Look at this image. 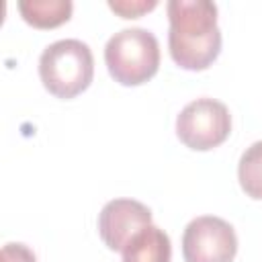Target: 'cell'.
<instances>
[{"label": "cell", "mask_w": 262, "mask_h": 262, "mask_svg": "<svg viewBox=\"0 0 262 262\" xmlns=\"http://www.w3.org/2000/svg\"><path fill=\"white\" fill-rule=\"evenodd\" d=\"M121 254L123 262H170L172 244L164 229L149 223L125 244Z\"/></svg>", "instance_id": "obj_7"}, {"label": "cell", "mask_w": 262, "mask_h": 262, "mask_svg": "<svg viewBox=\"0 0 262 262\" xmlns=\"http://www.w3.org/2000/svg\"><path fill=\"white\" fill-rule=\"evenodd\" d=\"M168 47L182 70H207L221 51V29L217 25V4L209 0L168 2Z\"/></svg>", "instance_id": "obj_1"}, {"label": "cell", "mask_w": 262, "mask_h": 262, "mask_svg": "<svg viewBox=\"0 0 262 262\" xmlns=\"http://www.w3.org/2000/svg\"><path fill=\"white\" fill-rule=\"evenodd\" d=\"M18 12L35 29H53L70 20L74 4L70 0H20Z\"/></svg>", "instance_id": "obj_8"}, {"label": "cell", "mask_w": 262, "mask_h": 262, "mask_svg": "<svg viewBox=\"0 0 262 262\" xmlns=\"http://www.w3.org/2000/svg\"><path fill=\"white\" fill-rule=\"evenodd\" d=\"M151 223V211L135 199H113L98 215V233L106 248L121 252L125 244Z\"/></svg>", "instance_id": "obj_6"}, {"label": "cell", "mask_w": 262, "mask_h": 262, "mask_svg": "<svg viewBox=\"0 0 262 262\" xmlns=\"http://www.w3.org/2000/svg\"><path fill=\"white\" fill-rule=\"evenodd\" d=\"M39 76L53 96L74 98L84 92L94 76V57L80 39H59L47 45L39 57Z\"/></svg>", "instance_id": "obj_2"}, {"label": "cell", "mask_w": 262, "mask_h": 262, "mask_svg": "<svg viewBox=\"0 0 262 262\" xmlns=\"http://www.w3.org/2000/svg\"><path fill=\"white\" fill-rule=\"evenodd\" d=\"M231 131V115L227 106L215 98H196L188 102L176 117L178 139L196 151L221 145Z\"/></svg>", "instance_id": "obj_4"}, {"label": "cell", "mask_w": 262, "mask_h": 262, "mask_svg": "<svg viewBox=\"0 0 262 262\" xmlns=\"http://www.w3.org/2000/svg\"><path fill=\"white\" fill-rule=\"evenodd\" d=\"M158 6L156 0H111L108 8L123 18H137Z\"/></svg>", "instance_id": "obj_10"}, {"label": "cell", "mask_w": 262, "mask_h": 262, "mask_svg": "<svg viewBox=\"0 0 262 262\" xmlns=\"http://www.w3.org/2000/svg\"><path fill=\"white\" fill-rule=\"evenodd\" d=\"M237 178L242 190L250 199L262 201V141L252 143L239 158Z\"/></svg>", "instance_id": "obj_9"}, {"label": "cell", "mask_w": 262, "mask_h": 262, "mask_svg": "<svg viewBox=\"0 0 262 262\" xmlns=\"http://www.w3.org/2000/svg\"><path fill=\"white\" fill-rule=\"evenodd\" d=\"M0 262H37L33 250L18 242H8L2 246Z\"/></svg>", "instance_id": "obj_11"}, {"label": "cell", "mask_w": 262, "mask_h": 262, "mask_svg": "<svg viewBox=\"0 0 262 262\" xmlns=\"http://www.w3.org/2000/svg\"><path fill=\"white\" fill-rule=\"evenodd\" d=\"M104 63L115 82L139 86L154 78L160 68V43L147 29H123L106 41Z\"/></svg>", "instance_id": "obj_3"}, {"label": "cell", "mask_w": 262, "mask_h": 262, "mask_svg": "<svg viewBox=\"0 0 262 262\" xmlns=\"http://www.w3.org/2000/svg\"><path fill=\"white\" fill-rule=\"evenodd\" d=\"M235 254L237 235L225 219L215 215H201L184 227V262H231Z\"/></svg>", "instance_id": "obj_5"}]
</instances>
